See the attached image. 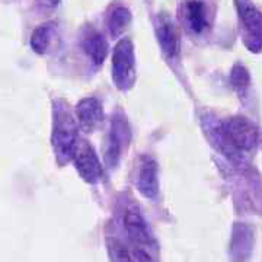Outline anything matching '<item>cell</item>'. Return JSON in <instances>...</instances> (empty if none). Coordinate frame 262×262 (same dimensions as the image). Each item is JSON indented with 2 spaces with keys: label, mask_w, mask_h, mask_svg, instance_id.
Instances as JSON below:
<instances>
[{
  "label": "cell",
  "mask_w": 262,
  "mask_h": 262,
  "mask_svg": "<svg viewBox=\"0 0 262 262\" xmlns=\"http://www.w3.org/2000/svg\"><path fill=\"white\" fill-rule=\"evenodd\" d=\"M51 146L54 150L57 162L64 165L73 159L76 149L79 146L77 125L73 117L64 108H54L53 115V131H51Z\"/></svg>",
  "instance_id": "1"
},
{
  "label": "cell",
  "mask_w": 262,
  "mask_h": 262,
  "mask_svg": "<svg viewBox=\"0 0 262 262\" xmlns=\"http://www.w3.org/2000/svg\"><path fill=\"white\" fill-rule=\"evenodd\" d=\"M222 139L241 151H249L256 147L259 140V131L256 125L245 117H232L222 124Z\"/></svg>",
  "instance_id": "2"
},
{
  "label": "cell",
  "mask_w": 262,
  "mask_h": 262,
  "mask_svg": "<svg viewBox=\"0 0 262 262\" xmlns=\"http://www.w3.org/2000/svg\"><path fill=\"white\" fill-rule=\"evenodd\" d=\"M113 79L120 89H128L136 79L134 47L128 38L120 39L113 53Z\"/></svg>",
  "instance_id": "3"
},
{
  "label": "cell",
  "mask_w": 262,
  "mask_h": 262,
  "mask_svg": "<svg viewBox=\"0 0 262 262\" xmlns=\"http://www.w3.org/2000/svg\"><path fill=\"white\" fill-rule=\"evenodd\" d=\"M133 181L141 195L155 200L159 195V173L156 160L147 155L139 156L134 162Z\"/></svg>",
  "instance_id": "4"
},
{
  "label": "cell",
  "mask_w": 262,
  "mask_h": 262,
  "mask_svg": "<svg viewBox=\"0 0 262 262\" xmlns=\"http://www.w3.org/2000/svg\"><path fill=\"white\" fill-rule=\"evenodd\" d=\"M72 162L75 165L77 173L80 175V178L83 179L84 182L96 184L102 179V163H101L94 147L88 141H79V146L76 149Z\"/></svg>",
  "instance_id": "5"
},
{
  "label": "cell",
  "mask_w": 262,
  "mask_h": 262,
  "mask_svg": "<svg viewBox=\"0 0 262 262\" xmlns=\"http://www.w3.org/2000/svg\"><path fill=\"white\" fill-rule=\"evenodd\" d=\"M236 9L242 24L249 46L253 42V48L259 50L262 46V13L253 5L252 0H236ZM255 50V51H256Z\"/></svg>",
  "instance_id": "6"
},
{
  "label": "cell",
  "mask_w": 262,
  "mask_h": 262,
  "mask_svg": "<svg viewBox=\"0 0 262 262\" xmlns=\"http://www.w3.org/2000/svg\"><path fill=\"white\" fill-rule=\"evenodd\" d=\"M156 37L165 56L169 58H175L178 56L181 48L179 32L173 25V22L166 15H160L156 19Z\"/></svg>",
  "instance_id": "7"
},
{
  "label": "cell",
  "mask_w": 262,
  "mask_h": 262,
  "mask_svg": "<svg viewBox=\"0 0 262 262\" xmlns=\"http://www.w3.org/2000/svg\"><path fill=\"white\" fill-rule=\"evenodd\" d=\"M76 117L84 128H96L103 121L102 103L94 96L84 98L76 105Z\"/></svg>",
  "instance_id": "8"
},
{
  "label": "cell",
  "mask_w": 262,
  "mask_h": 262,
  "mask_svg": "<svg viewBox=\"0 0 262 262\" xmlns=\"http://www.w3.org/2000/svg\"><path fill=\"white\" fill-rule=\"evenodd\" d=\"M182 19L187 27L195 34L208 28L206 3L203 0H187L182 6Z\"/></svg>",
  "instance_id": "9"
},
{
  "label": "cell",
  "mask_w": 262,
  "mask_h": 262,
  "mask_svg": "<svg viewBox=\"0 0 262 262\" xmlns=\"http://www.w3.org/2000/svg\"><path fill=\"white\" fill-rule=\"evenodd\" d=\"M124 227L127 233L130 234L131 241L139 246H147L151 244V236L149 232V226L143 215L137 211H127L124 215Z\"/></svg>",
  "instance_id": "10"
},
{
  "label": "cell",
  "mask_w": 262,
  "mask_h": 262,
  "mask_svg": "<svg viewBox=\"0 0 262 262\" xmlns=\"http://www.w3.org/2000/svg\"><path fill=\"white\" fill-rule=\"evenodd\" d=\"M83 50L92 63L101 66L108 54V44L101 32L96 29H89L83 37Z\"/></svg>",
  "instance_id": "11"
},
{
  "label": "cell",
  "mask_w": 262,
  "mask_h": 262,
  "mask_svg": "<svg viewBox=\"0 0 262 262\" xmlns=\"http://www.w3.org/2000/svg\"><path fill=\"white\" fill-rule=\"evenodd\" d=\"M54 35V27L53 24H42L32 31L29 38V46L37 54H46L50 48Z\"/></svg>",
  "instance_id": "12"
},
{
  "label": "cell",
  "mask_w": 262,
  "mask_h": 262,
  "mask_svg": "<svg viewBox=\"0 0 262 262\" xmlns=\"http://www.w3.org/2000/svg\"><path fill=\"white\" fill-rule=\"evenodd\" d=\"M131 13L130 10L124 6H118V8H114L108 16V29H110V34L114 38L120 37L122 32L127 29L128 24H130Z\"/></svg>",
  "instance_id": "13"
},
{
  "label": "cell",
  "mask_w": 262,
  "mask_h": 262,
  "mask_svg": "<svg viewBox=\"0 0 262 262\" xmlns=\"http://www.w3.org/2000/svg\"><path fill=\"white\" fill-rule=\"evenodd\" d=\"M108 255L111 262H134L131 253L128 252L127 246L118 239H108Z\"/></svg>",
  "instance_id": "14"
},
{
  "label": "cell",
  "mask_w": 262,
  "mask_h": 262,
  "mask_svg": "<svg viewBox=\"0 0 262 262\" xmlns=\"http://www.w3.org/2000/svg\"><path fill=\"white\" fill-rule=\"evenodd\" d=\"M249 80V76H248V72L246 69H244L242 66H236L232 72V82H233L234 86H246Z\"/></svg>",
  "instance_id": "15"
},
{
  "label": "cell",
  "mask_w": 262,
  "mask_h": 262,
  "mask_svg": "<svg viewBox=\"0 0 262 262\" xmlns=\"http://www.w3.org/2000/svg\"><path fill=\"white\" fill-rule=\"evenodd\" d=\"M136 259L137 262H155L150 258L149 253L144 252L143 249H136Z\"/></svg>",
  "instance_id": "16"
},
{
  "label": "cell",
  "mask_w": 262,
  "mask_h": 262,
  "mask_svg": "<svg viewBox=\"0 0 262 262\" xmlns=\"http://www.w3.org/2000/svg\"><path fill=\"white\" fill-rule=\"evenodd\" d=\"M61 0H39V3L46 8H56Z\"/></svg>",
  "instance_id": "17"
}]
</instances>
